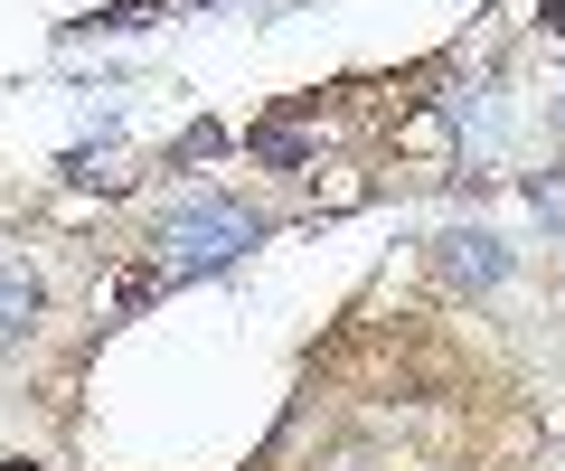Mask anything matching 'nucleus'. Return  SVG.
<instances>
[{
    "instance_id": "nucleus-1",
    "label": "nucleus",
    "mask_w": 565,
    "mask_h": 471,
    "mask_svg": "<svg viewBox=\"0 0 565 471\" xmlns=\"http://www.w3.org/2000/svg\"><path fill=\"white\" fill-rule=\"evenodd\" d=\"M264 236V217L255 207H236V199H189V207H170L161 217V274L170 283H189V274H217V265H236L245 246Z\"/></svg>"
},
{
    "instance_id": "nucleus-3",
    "label": "nucleus",
    "mask_w": 565,
    "mask_h": 471,
    "mask_svg": "<svg viewBox=\"0 0 565 471\" xmlns=\"http://www.w3.org/2000/svg\"><path fill=\"white\" fill-rule=\"evenodd\" d=\"M29 330H39V274L20 255H0V349H20Z\"/></svg>"
},
{
    "instance_id": "nucleus-2",
    "label": "nucleus",
    "mask_w": 565,
    "mask_h": 471,
    "mask_svg": "<svg viewBox=\"0 0 565 471\" xmlns=\"http://www.w3.org/2000/svg\"><path fill=\"white\" fill-rule=\"evenodd\" d=\"M434 265H444V283H471V292H490V283L509 274V246L490 236V226H452Z\"/></svg>"
},
{
    "instance_id": "nucleus-4",
    "label": "nucleus",
    "mask_w": 565,
    "mask_h": 471,
    "mask_svg": "<svg viewBox=\"0 0 565 471\" xmlns=\"http://www.w3.org/2000/svg\"><path fill=\"white\" fill-rule=\"evenodd\" d=\"M556 124H565V114H556Z\"/></svg>"
}]
</instances>
